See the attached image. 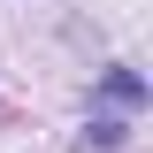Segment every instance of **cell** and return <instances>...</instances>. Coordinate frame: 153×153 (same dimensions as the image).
<instances>
[{"mask_svg": "<svg viewBox=\"0 0 153 153\" xmlns=\"http://www.w3.org/2000/svg\"><path fill=\"white\" fill-rule=\"evenodd\" d=\"M100 100H107V107H138V100H146V76H138L130 61H115V69L100 76Z\"/></svg>", "mask_w": 153, "mask_h": 153, "instance_id": "cell-1", "label": "cell"}, {"mask_svg": "<svg viewBox=\"0 0 153 153\" xmlns=\"http://www.w3.org/2000/svg\"><path fill=\"white\" fill-rule=\"evenodd\" d=\"M123 138H130V130H123V115H92V123H84V146H92V153H115Z\"/></svg>", "mask_w": 153, "mask_h": 153, "instance_id": "cell-2", "label": "cell"}]
</instances>
